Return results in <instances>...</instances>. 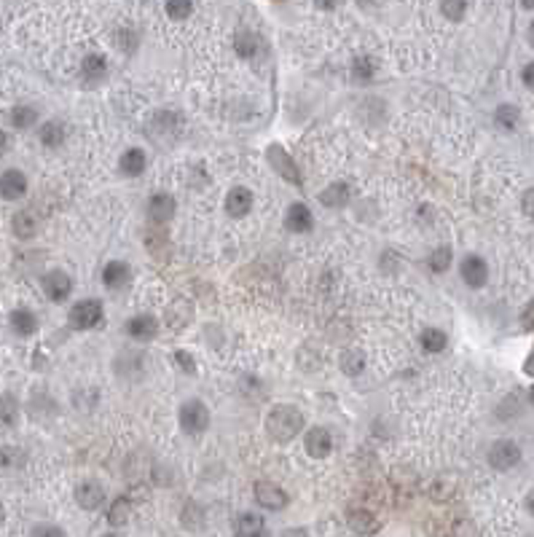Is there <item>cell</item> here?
<instances>
[{
	"mask_svg": "<svg viewBox=\"0 0 534 537\" xmlns=\"http://www.w3.org/2000/svg\"><path fill=\"white\" fill-rule=\"evenodd\" d=\"M304 425H306L304 414H301L295 406H288V403L274 406V409L269 411V416H266V432H269L274 441H279V444L293 441V438L304 430Z\"/></svg>",
	"mask_w": 534,
	"mask_h": 537,
	"instance_id": "obj_1",
	"label": "cell"
},
{
	"mask_svg": "<svg viewBox=\"0 0 534 537\" xmlns=\"http://www.w3.org/2000/svg\"><path fill=\"white\" fill-rule=\"evenodd\" d=\"M102 317H105V309H102V304H100L97 298H84V301H78V304H73L70 314H67V320H70V325H73L76 331L97 328V325L102 322Z\"/></svg>",
	"mask_w": 534,
	"mask_h": 537,
	"instance_id": "obj_2",
	"label": "cell"
},
{
	"mask_svg": "<svg viewBox=\"0 0 534 537\" xmlns=\"http://www.w3.org/2000/svg\"><path fill=\"white\" fill-rule=\"evenodd\" d=\"M178 419H180L183 432H188V435H201L204 430L210 427V411H207V406L201 400H185L180 406Z\"/></svg>",
	"mask_w": 534,
	"mask_h": 537,
	"instance_id": "obj_3",
	"label": "cell"
},
{
	"mask_svg": "<svg viewBox=\"0 0 534 537\" xmlns=\"http://www.w3.org/2000/svg\"><path fill=\"white\" fill-rule=\"evenodd\" d=\"M266 159H269V164L274 167L276 175H282L288 183H295V185L304 183V178H301V169H298V164L293 161V156L288 154L282 145H269V151H266Z\"/></svg>",
	"mask_w": 534,
	"mask_h": 537,
	"instance_id": "obj_4",
	"label": "cell"
},
{
	"mask_svg": "<svg viewBox=\"0 0 534 537\" xmlns=\"http://www.w3.org/2000/svg\"><path fill=\"white\" fill-rule=\"evenodd\" d=\"M255 500H258V505L266 508V510H282V508H288V503H291L288 491L282 489L279 484H272V481H258V484H255Z\"/></svg>",
	"mask_w": 534,
	"mask_h": 537,
	"instance_id": "obj_5",
	"label": "cell"
},
{
	"mask_svg": "<svg viewBox=\"0 0 534 537\" xmlns=\"http://www.w3.org/2000/svg\"><path fill=\"white\" fill-rule=\"evenodd\" d=\"M521 460V449L513 441H497L488 449V462L494 470H510Z\"/></svg>",
	"mask_w": 534,
	"mask_h": 537,
	"instance_id": "obj_6",
	"label": "cell"
},
{
	"mask_svg": "<svg viewBox=\"0 0 534 537\" xmlns=\"http://www.w3.org/2000/svg\"><path fill=\"white\" fill-rule=\"evenodd\" d=\"M27 194V178L22 169H6L0 175V199H22Z\"/></svg>",
	"mask_w": 534,
	"mask_h": 537,
	"instance_id": "obj_7",
	"label": "cell"
},
{
	"mask_svg": "<svg viewBox=\"0 0 534 537\" xmlns=\"http://www.w3.org/2000/svg\"><path fill=\"white\" fill-rule=\"evenodd\" d=\"M44 291L51 301H65V298H70V293H73V279L70 274H65L62 269H54V272H48L44 274Z\"/></svg>",
	"mask_w": 534,
	"mask_h": 537,
	"instance_id": "obj_8",
	"label": "cell"
},
{
	"mask_svg": "<svg viewBox=\"0 0 534 537\" xmlns=\"http://www.w3.org/2000/svg\"><path fill=\"white\" fill-rule=\"evenodd\" d=\"M306 454H312L314 460H325L333 451V435L325 427H312L304 438Z\"/></svg>",
	"mask_w": 534,
	"mask_h": 537,
	"instance_id": "obj_9",
	"label": "cell"
},
{
	"mask_svg": "<svg viewBox=\"0 0 534 537\" xmlns=\"http://www.w3.org/2000/svg\"><path fill=\"white\" fill-rule=\"evenodd\" d=\"M459 272H462V279H465L470 288H483L488 279V266L481 256H467V258L462 261V266H459Z\"/></svg>",
	"mask_w": 534,
	"mask_h": 537,
	"instance_id": "obj_10",
	"label": "cell"
},
{
	"mask_svg": "<svg viewBox=\"0 0 534 537\" xmlns=\"http://www.w3.org/2000/svg\"><path fill=\"white\" fill-rule=\"evenodd\" d=\"M314 226V218H312V210L301 204V201H295L288 207V213H285V229L293 231V234H306V231H312Z\"/></svg>",
	"mask_w": 534,
	"mask_h": 537,
	"instance_id": "obj_11",
	"label": "cell"
},
{
	"mask_svg": "<svg viewBox=\"0 0 534 537\" xmlns=\"http://www.w3.org/2000/svg\"><path fill=\"white\" fill-rule=\"evenodd\" d=\"M76 503L84 508V510H97V508L105 503V489H102V484H100V481H84V484H78Z\"/></svg>",
	"mask_w": 534,
	"mask_h": 537,
	"instance_id": "obj_12",
	"label": "cell"
},
{
	"mask_svg": "<svg viewBox=\"0 0 534 537\" xmlns=\"http://www.w3.org/2000/svg\"><path fill=\"white\" fill-rule=\"evenodd\" d=\"M175 210H178V204L175 199L169 197V194H153L151 199H148V218H151L153 223H167L175 218Z\"/></svg>",
	"mask_w": 534,
	"mask_h": 537,
	"instance_id": "obj_13",
	"label": "cell"
},
{
	"mask_svg": "<svg viewBox=\"0 0 534 537\" xmlns=\"http://www.w3.org/2000/svg\"><path fill=\"white\" fill-rule=\"evenodd\" d=\"M126 333L135 341H151L159 333V320L153 314H138L126 322Z\"/></svg>",
	"mask_w": 534,
	"mask_h": 537,
	"instance_id": "obj_14",
	"label": "cell"
},
{
	"mask_svg": "<svg viewBox=\"0 0 534 537\" xmlns=\"http://www.w3.org/2000/svg\"><path fill=\"white\" fill-rule=\"evenodd\" d=\"M250 207H253V191L244 188V185L231 188L229 197H226V213L231 218H244V215L250 213Z\"/></svg>",
	"mask_w": 534,
	"mask_h": 537,
	"instance_id": "obj_15",
	"label": "cell"
},
{
	"mask_svg": "<svg viewBox=\"0 0 534 537\" xmlns=\"http://www.w3.org/2000/svg\"><path fill=\"white\" fill-rule=\"evenodd\" d=\"M191 320H194V307H191V301L175 298L167 309V325L172 328V331H183Z\"/></svg>",
	"mask_w": 534,
	"mask_h": 537,
	"instance_id": "obj_16",
	"label": "cell"
},
{
	"mask_svg": "<svg viewBox=\"0 0 534 537\" xmlns=\"http://www.w3.org/2000/svg\"><path fill=\"white\" fill-rule=\"evenodd\" d=\"M129 279H132V272H129V266L121 261H110L102 269V282H105V288L110 291H119L124 285H129Z\"/></svg>",
	"mask_w": 534,
	"mask_h": 537,
	"instance_id": "obj_17",
	"label": "cell"
},
{
	"mask_svg": "<svg viewBox=\"0 0 534 537\" xmlns=\"http://www.w3.org/2000/svg\"><path fill=\"white\" fill-rule=\"evenodd\" d=\"M352 199V191L349 185L344 183V180H336V183H331L328 188H322L320 194V201L325 207H331V210H336V207H344V204H349Z\"/></svg>",
	"mask_w": 534,
	"mask_h": 537,
	"instance_id": "obj_18",
	"label": "cell"
},
{
	"mask_svg": "<svg viewBox=\"0 0 534 537\" xmlns=\"http://www.w3.org/2000/svg\"><path fill=\"white\" fill-rule=\"evenodd\" d=\"M8 322H11V331H14L16 336L27 338L38 331V317L32 314L30 309H14L11 317H8Z\"/></svg>",
	"mask_w": 534,
	"mask_h": 537,
	"instance_id": "obj_19",
	"label": "cell"
},
{
	"mask_svg": "<svg viewBox=\"0 0 534 537\" xmlns=\"http://www.w3.org/2000/svg\"><path fill=\"white\" fill-rule=\"evenodd\" d=\"M234 532L239 537H260L266 535V522L260 519L258 513H242L234 524Z\"/></svg>",
	"mask_w": 534,
	"mask_h": 537,
	"instance_id": "obj_20",
	"label": "cell"
},
{
	"mask_svg": "<svg viewBox=\"0 0 534 537\" xmlns=\"http://www.w3.org/2000/svg\"><path fill=\"white\" fill-rule=\"evenodd\" d=\"M349 529L352 532H357V535H373V532H379V522L373 519V513H368V510H349Z\"/></svg>",
	"mask_w": 534,
	"mask_h": 537,
	"instance_id": "obj_21",
	"label": "cell"
},
{
	"mask_svg": "<svg viewBox=\"0 0 534 537\" xmlns=\"http://www.w3.org/2000/svg\"><path fill=\"white\" fill-rule=\"evenodd\" d=\"M234 48H236V54H239L242 60H253L260 48V38L250 30H239L236 38H234Z\"/></svg>",
	"mask_w": 534,
	"mask_h": 537,
	"instance_id": "obj_22",
	"label": "cell"
},
{
	"mask_svg": "<svg viewBox=\"0 0 534 537\" xmlns=\"http://www.w3.org/2000/svg\"><path fill=\"white\" fill-rule=\"evenodd\" d=\"M145 164H148V159H145V151H142V148H129V151L121 156V172L126 178L142 175Z\"/></svg>",
	"mask_w": 534,
	"mask_h": 537,
	"instance_id": "obj_23",
	"label": "cell"
},
{
	"mask_svg": "<svg viewBox=\"0 0 534 537\" xmlns=\"http://www.w3.org/2000/svg\"><path fill=\"white\" fill-rule=\"evenodd\" d=\"M11 229H14V234L19 239H30V237H35V231H38V218H35V213H30V210H22V213L14 215Z\"/></svg>",
	"mask_w": 534,
	"mask_h": 537,
	"instance_id": "obj_24",
	"label": "cell"
},
{
	"mask_svg": "<svg viewBox=\"0 0 534 537\" xmlns=\"http://www.w3.org/2000/svg\"><path fill=\"white\" fill-rule=\"evenodd\" d=\"M107 70V60L102 54H86L84 62H81V73L86 81H100V78L105 76Z\"/></svg>",
	"mask_w": 534,
	"mask_h": 537,
	"instance_id": "obj_25",
	"label": "cell"
},
{
	"mask_svg": "<svg viewBox=\"0 0 534 537\" xmlns=\"http://www.w3.org/2000/svg\"><path fill=\"white\" fill-rule=\"evenodd\" d=\"M8 121H11V126H16V129H30L32 124L38 121V110L32 105H16L11 107V113H8Z\"/></svg>",
	"mask_w": 534,
	"mask_h": 537,
	"instance_id": "obj_26",
	"label": "cell"
},
{
	"mask_svg": "<svg viewBox=\"0 0 534 537\" xmlns=\"http://www.w3.org/2000/svg\"><path fill=\"white\" fill-rule=\"evenodd\" d=\"M38 138H41V142H44L46 148H60L62 142H65V126H62L60 121H46L41 126Z\"/></svg>",
	"mask_w": 534,
	"mask_h": 537,
	"instance_id": "obj_27",
	"label": "cell"
},
{
	"mask_svg": "<svg viewBox=\"0 0 534 537\" xmlns=\"http://www.w3.org/2000/svg\"><path fill=\"white\" fill-rule=\"evenodd\" d=\"M338 366H341V371H344L347 376H357V373H363V369H366V357H363V352H357V350H347V352L341 354Z\"/></svg>",
	"mask_w": 534,
	"mask_h": 537,
	"instance_id": "obj_28",
	"label": "cell"
},
{
	"mask_svg": "<svg viewBox=\"0 0 534 537\" xmlns=\"http://www.w3.org/2000/svg\"><path fill=\"white\" fill-rule=\"evenodd\" d=\"M19 419V403L14 395H0V425L3 427H14Z\"/></svg>",
	"mask_w": 534,
	"mask_h": 537,
	"instance_id": "obj_29",
	"label": "cell"
},
{
	"mask_svg": "<svg viewBox=\"0 0 534 537\" xmlns=\"http://www.w3.org/2000/svg\"><path fill=\"white\" fill-rule=\"evenodd\" d=\"M129 516H132V503L126 497H119L110 505V510H107V522L113 524V526H124V524L129 522Z\"/></svg>",
	"mask_w": 534,
	"mask_h": 537,
	"instance_id": "obj_30",
	"label": "cell"
},
{
	"mask_svg": "<svg viewBox=\"0 0 534 537\" xmlns=\"http://www.w3.org/2000/svg\"><path fill=\"white\" fill-rule=\"evenodd\" d=\"M419 341H422V347H425L427 352H443V350H446V344H448L446 333L438 331V328H427V331H422Z\"/></svg>",
	"mask_w": 534,
	"mask_h": 537,
	"instance_id": "obj_31",
	"label": "cell"
},
{
	"mask_svg": "<svg viewBox=\"0 0 534 537\" xmlns=\"http://www.w3.org/2000/svg\"><path fill=\"white\" fill-rule=\"evenodd\" d=\"M519 107L516 105H500L497 107V113H494V121H497V126L500 129H505V132H510V129H516L519 126Z\"/></svg>",
	"mask_w": 534,
	"mask_h": 537,
	"instance_id": "obj_32",
	"label": "cell"
},
{
	"mask_svg": "<svg viewBox=\"0 0 534 537\" xmlns=\"http://www.w3.org/2000/svg\"><path fill=\"white\" fill-rule=\"evenodd\" d=\"M352 76L357 78V81H363V84L373 81V76H376L373 60H371V57H357V60L352 62Z\"/></svg>",
	"mask_w": 534,
	"mask_h": 537,
	"instance_id": "obj_33",
	"label": "cell"
},
{
	"mask_svg": "<svg viewBox=\"0 0 534 537\" xmlns=\"http://www.w3.org/2000/svg\"><path fill=\"white\" fill-rule=\"evenodd\" d=\"M448 266H451V247H438L429 256V269L435 274H443V272H448Z\"/></svg>",
	"mask_w": 534,
	"mask_h": 537,
	"instance_id": "obj_34",
	"label": "cell"
},
{
	"mask_svg": "<svg viewBox=\"0 0 534 537\" xmlns=\"http://www.w3.org/2000/svg\"><path fill=\"white\" fill-rule=\"evenodd\" d=\"M0 465L3 468H22L25 465V451L16 446H3L0 449Z\"/></svg>",
	"mask_w": 534,
	"mask_h": 537,
	"instance_id": "obj_35",
	"label": "cell"
},
{
	"mask_svg": "<svg viewBox=\"0 0 534 537\" xmlns=\"http://www.w3.org/2000/svg\"><path fill=\"white\" fill-rule=\"evenodd\" d=\"M441 8H443V16H446V19L462 22V19H465V11H467V0H443Z\"/></svg>",
	"mask_w": 534,
	"mask_h": 537,
	"instance_id": "obj_36",
	"label": "cell"
},
{
	"mask_svg": "<svg viewBox=\"0 0 534 537\" xmlns=\"http://www.w3.org/2000/svg\"><path fill=\"white\" fill-rule=\"evenodd\" d=\"M191 11H194V3H191V0H167V14L172 16V19H178V22L188 19Z\"/></svg>",
	"mask_w": 534,
	"mask_h": 537,
	"instance_id": "obj_37",
	"label": "cell"
},
{
	"mask_svg": "<svg viewBox=\"0 0 534 537\" xmlns=\"http://www.w3.org/2000/svg\"><path fill=\"white\" fill-rule=\"evenodd\" d=\"M116 44H119V48H124V51H135V46H138V35L129 30L116 32Z\"/></svg>",
	"mask_w": 534,
	"mask_h": 537,
	"instance_id": "obj_38",
	"label": "cell"
},
{
	"mask_svg": "<svg viewBox=\"0 0 534 537\" xmlns=\"http://www.w3.org/2000/svg\"><path fill=\"white\" fill-rule=\"evenodd\" d=\"M175 360H178V366H180L183 371H188V373H194V371H196L194 357H191L188 352H183V350H180V352H175Z\"/></svg>",
	"mask_w": 534,
	"mask_h": 537,
	"instance_id": "obj_39",
	"label": "cell"
},
{
	"mask_svg": "<svg viewBox=\"0 0 534 537\" xmlns=\"http://www.w3.org/2000/svg\"><path fill=\"white\" fill-rule=\"evenodd\" d=\"M32 535H51V537H62V535H65V529H60V526H48V524H38V526L32 529Z\"/></svg>",
	"mask_w": 534,
	"mask_h": 537,
	"instance_id": "obj_40",
	"label": "cell"
},
{
	"mask_svg": "<svg viewBox=\"0 0 534 537\" xmlns=\"http://www.w3.org/2000/svg\"><path fill=\"white\" fill-rule=\"evenodd\" d=\"M521 210H523V215L534 218V188H529V191L523 194V199H521Z\"/></svg>",
	"mask_w": 534,
	"mask_h": 537,
	"instance_id": "obj_41",
	"label": "cell"
},
{
	"mask_svg": "<svg viewBox=\"0 0 534 537\" xmlns=\"http://www.w3.org/2000/svg\"><path fill=\"white\" fill-rule=\"evenodd\" d=\"M521 325L523 328H534V301L521 312Z\"/></svg>",
	"mask_w": 534,
	"mask_h": 537,
	"instance_id": "obj_42",
	"label": "cell"
},
{
	"mask_svg": "<svg viewBox=\"0 0 534 537\" xmlns=\"http://www.w3.org/2000/svg\"><path fill=\"white\" fill-rule=\"evenodd\" d=\"M521 81H523L529 89H534V62H529V65L523 67V73H521Z\"/></svg>",
	"mask_w": 534,
	"mask_h": 537,
	"instance_id": "obj_43",
	"label": "cell"
},
{
	"mask_svg": "<svg viewBox=\"0 0 534 537\" xmlns=\"http://www.w3.org/2000/svg\"><path fill=\"white\" fill-rule=\"evenodd\" d=\"M344 0H314V6L317 8H322V11H333V8H338Z\"/></svg>",
	"mask_w": 534,
	"mask_h": 537,
	"instance_id": "obj_44",
	"label": "cell"
},
{
	"mask_svg": "<svg viewBox=\"0 0 534 537\" xmlns=\"http://www.w3.org/2000/svg\"><path fill=\"white\" fill-rule=\"evenodd\" d=\"M523 371H526L529 376H534V350L529 352V357H526V363H523Z\"/></svg>",
	"mask_w": 534,
	"mask_h": 537,
	"instance_id": "obj_45",
	"label": "cell"
},
{
	"mask_svg": "<svg viewBox=\"0 0 534 537\" xmlns=\"http://www.w3.org/2000/svg\"><path fill=\"white\" fill-rule=\"evenodd\" d=\"M526 510H529V513H534V491L529 494V497H526Z\"/></svg>",
	"mask_w": 534,
	"mask_h": 537,
	"instance_id": "obj_46",
	"label": "cell"
},
{
	"mask_svg": "<svg viewBox=\"0 0 534 537\" xmlns=\"http://www.w3.org/2000/svg\"><path fill=\"white\" fill-rule=\"evenodd\" d=\"M3 148H6V132L0 129V151H3Z\"/></svg>",
	"mask_w": 534,
	"mask_h": 537,
	"instance_id": "obj_47",
	"label": "cell"
},
{
	"mask_svg": "<svg viewBox=\"0 0 534 537\" xmlns=\"http://www.w3.org/2000/svg\"><path fill=\"white\" fill-rule=\"evenodd\" d=\"M526 35H529V44L534 46V22H532V27H529V32H526Z\"/></svg>",
	"mask_w": 534,
	"mask_h": 537,
	"instance_id": "obj_48",
	"label": "cell"
},
{
	"mask_svg": "<svg viewBox=\"0 0 534 537\" xmlns=\"http://www.w3.org/2000/svg\"><path fill=\"white\" fill-rule=\"evenodd\" d=\"M523 3V8H534V0H521Z\"/></svg>",
	"mask_w": 534,
	"mask_h": 537,
	"instance_id": "obj_49",
	"label": "cell"
},
{
	"mask_svg": "<svg viewBox=\"0 0 534 537\" xmlns=\"http://www.w3.org/2000/svg\"><path fill=\"white\" fill-rule=\"evenodd\" d=\"M3 519H6V510H3V505H0V524H3Z\"/></svg>",
	"mask_w": 534,
	"mask_h": 537,
	"instance_id": "obj_50",
	"label": "cell"
},
{
	"mask_svg": "<svg viewBox=\"0 0 534 537\" xmlns=\"http://www.w3.org/2000/svg\"><path fill=\"white\" fill-rule=\"evenodd\" d=\"M532 403H534V387H532Z\"/></svg>",
	"mask_w": 534,
	"mask_h": 537,
	"instance_id": "obj_51",
	"label": "cell"
},
{
	"mask_svg": "<svg viewBox=\"0 0 534 537\" xmlns=\"http://www.w3.org/2000/svg\"><path fill=\"white\" fill-rule=\"evenodd\" d=\"M276 3H285V0H276Z\"/></svg>",
	"mask_w": 534,
	"mask_h": 537,
	"instance_id": "obj_52",
	"label": "cell"
}]
</instances>
